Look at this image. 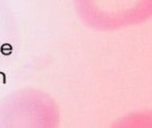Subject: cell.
<instances>
[{"instance_id":"cell-2","label":"cell","mask_w":152,"mask_h":128,"mask_svg":"<svg viewBox=\"0 0 152 128\" xmlns=\"http://www.w3.org/2000/svg\"><path fill=\"white\" fill-rule=\"evenodd\" d=\"M6 82V77H5V74L0 72V83L4 84Z\"/></svg>"},{"instance_id":"cell-1","label":"cell","mask_w":152,"mask_h":128,"mask_svg":"<svg viewBox=\"0 0 152 128\" xmlns=\"http://www.w3.org/2000/svg\"><path fill=\"white\" fill-rule=\"evenodd\" d=\"M1 53H3V55H5V56H8V55H10L11 53H12V47H11L10 45H8V43H5V45H3L2 47H1Z\"/></svg>"}]
</instances>
